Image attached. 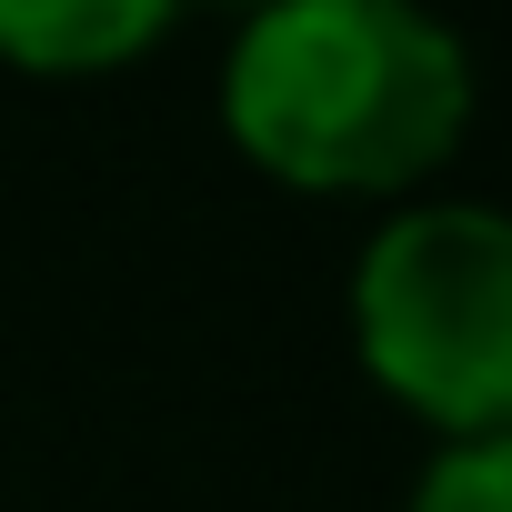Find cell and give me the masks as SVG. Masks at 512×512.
<instances>
[{"mask_svg": "<svg viewBox=\"0 0 512 512\" xmlns=\"http://www.w3.org/2000/svg\"><path fill=\"white\" fill-rule=\"evenodd\" d=\"M472 101V41L412 0H272L221 51L231 151L302 201H422Z\"/></svg>", "mask_w": 512, "mask_h": 512, "instance_id": "1", "label": "cell"}, {"mask_svg": "<svg viewBox=\"0 0 512 512\" xmlns=\"http://www.w3.org/2000/svg\"><path fill=\"white\" fill-rule=\"evenodd\" d=\"M352 362L432 442L512 432V211L502 201H402L352 251L342 282Z\"/></svg>", "mask_w": 512, "mask_h": 512, "instance_id": "2", "label": "cell"}, {"mask_svg": "<svg viewBox=\"0 0 512 512\" xmlns=\"http://www.w3.org/2000/svg\"><path fill=\"white\" fill-rule=\"evenodd\" d=\"M181 31L171 0H0V61L21 81H101Z\"/></svg>", "mask_w": 512, "mask_h": 512, "instance_id": "3", "label": "cell"}, {"mask_svg": "<svg viewBox=\"0 0 512 512\" xmlns=\"http://www.w3.org/2000/svg\"><path fill=\"white\" fill-rule=\"evenodd\" d=\"M402 512H512V432H492V442H432V462L412 472Z\"/></svg>", "mask_w": 512, "mask_h": 512, "instance_id": "4", "label": "cell"}]
</instances>
